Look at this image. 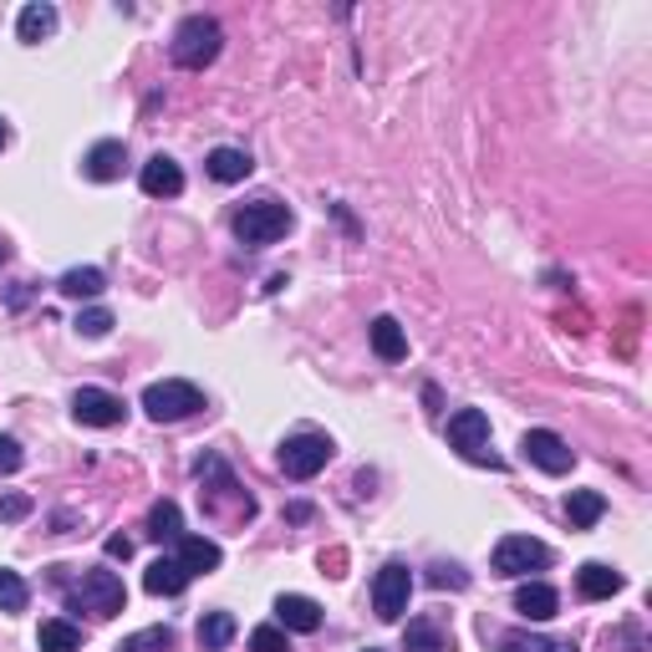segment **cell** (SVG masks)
<instances>
[{
  "label": "cell",
  "mask_w": 652,
  "mask_h": 652,
  "mask_svg": "<svg viewBox=\"0 0 652 652\" xmlns=\"http://www.w3.org/2000/svg\"><path fill=\"white\" fill-rule=\"evenodd\" d=\"M220 47H225V31H220L214 16H184L174 41H169V62H174L179 72H204V67L220 57Z\"/></svg>",
  "instance_id": "obj_1"
},
{
  "label": "cell",
  "mask_w": 652,
  "mask_h": 652,
  "mask_svg": "<svg viewBox=\"0 0 652 652\" xmlns=\"http://www.w3.org/2000/svg\"><path fill=\"white\" fill-rule=\"evenodd\" d=\"M230 225H235V240H240V245H251V251H265V245H276V240L291 230V210H286L281 200H271V194H261V200L240 204Z\"/></svg>",
  "instance_id": "obj_2"
},
{
  "label": "cell",
  "mask_w": 652,
  "mask_h": 652,
  "mask_svg": "<svg viewBox=\"0 0 652 652\" xmlns=\"http://www.w3.org/2000/svg\"><path fill=\"white\" fill-rule=\"evenodd\" d=\"M204 408V393L194 388V383H184V377H163V383H149L143 388V414L153 418V424H184V418H194Z\"/></svg>",
  "instance_id": "obj_3"
},
{
  "label": "cell",
  "mask_w": 652,
  "mask_h": 652,
  "mask_svg": "<svg viewBox=\"0 0 652 652\" xmlns=\"http://www.w3.org/2000/svg\"><path fill=\"white\" fill-rule=\"evenodd\" d=\"M67 602L82 607V612H92V617H118L128 607V587H123L118 571H82L77 587L67 591Z\"/></svg>",
  "instance_id": "obj_4"
},
{
  "label": "cell",
  "mask_w": 652,
  "mask_h": 652,
  "mask_svg": "<svg viewBox=\"0 0 652 652\" xmlns=\"http://www.w3.org/2000/svg\"><path fill=\"white\" fill-rule=\"evenodd\" d=\"M332 454L337 449H332L326 434H291V439L281 444V475L296 479V485H302V479H316L332 465Z\"/></svg>",
  "instance_id": "obj_5"
},
{
  "label": "cell",
  "mask_w": 652,
  "mask_h": 652,
  "mask_svg": "<svg viewBox=\"0 0 652 652\" xmlns=\"http://www.w3.org/2000/svg\"><path fill=\"white\" fill-rule=\"evenodd\" d=\"M449 449H459L469 465H489V469H505L500 454H489V418L479 408H459L449 418Z\"/></svg>",
  "instance_id": "obj_6"
},
{
  "label": "cell",
  "mask_w": 652,
  "mask_h": 652,
  "mask_svg": "<svg viewBox=\"0 0 652 652\" xmlns=\"http://www.w3.org/2000/svg\"><path fill=\"white\" fill-rule=\"evenodd\" d=\"M489 566H495V577H530V571H546L551 566V546L546 540H530V536H505L500 546H495V556H489Z\"/></svg>",
  "instance_id": "obj_7"
},
{
  "label": "cell",
  "mask_w": 652,
  "mask_h": 652,
  "mask_svg": "<svg viewBox=\"0 0 652 652\" xmlns=\"http://www.w3.org/2000/svg\"><path fill=\"white\" fill-rule=\"evenodd\" d=\"M408 597H414V571L403 561H388L373 581V612L383 617V622H398V617L408 612Z\"/></svg>",
  "instance_id": "obj_8"
},
{
  "label": "cell",
  "mask_w": 652,
  "mask_h": 652,
  "mask_svg": "<svg viewBox=\"0 0 652 652\" xmlns=\"http://www.w3.org/2000/svg\"><path fill=\"white\" fill-rule=\"evenodd\" d=\"M520 449H526V459L540 475H571V465H577V449L561 434H551V428H530L526 439H520Z\"/></svg>",
  "instance_id": "obj_9"
},
{
  "label": "cell",
  "mask_w": 652,
  "mask_h": 652,
  "mask_svg": "<svg viewBox=\"0 0 652 652\" xmlns=\"http://www.w3.org/2000/svg\"><path fill=\"white\" fill-rule=\"evenodd\" d=\"M194 475H200V485L210 489V515L220 510V500H235L245 515H255V500H251V495H245V489L235 485V475H230V465L220 459V454H204L200 465H194ZM204 489H200V495H204Z\"/></svg>",
  "instance_id": "obj_10"
},
{
  "label": "cell",
  "mask_w": 652,
  "mask_h": 652,
  "mask_svg": "<svg viewBox=\"0 0 652 652\" xmlns=\"http://www.w3.org/2000/svg\"><path fill=\"white\" fill-rule=\"evenodd\" d=\"M123 414H128L123 398L108 388H77V398H72V418L82 428H118Z\"/></svg>",
  "instance_id": "obj_11"
},
{
  "label": "cell",
  "mask_w": 652,
  "mask_h": 652,
  "mask_svg": "<svg viewBox=\"0 0 652 652\" xmlns=\"http://www.w3.org/2000/svg\"><path fill=\"white\" fill-rule=\"evenodd\" d=\"M139 189L149 194V200H174V194H184V169H179L169 153H153V159L143 163Z\"/></svg>",
  "instance_id": "obj_12"
},
{
  "label": "cell",
  "mask_w": 652,
  "mask_h": 652,
  "mask_svg": "<svg viewBox=\"0 0 652 652\" xmlns=\"http://www.w3.org/2000/svg\"><path fill=\"white\" fill-rule=\"evenodd\" d=\"M123 163H128V149L118 139H102L88 149V159H82V174L92 179V184H113V179H123Z\"/></svg>",
  "instance_id": "obj_13"
},
{
  "label": "cell",
  "mask_w": 652,
  "mask_h": 652,
  "mask_svg": "<svg viewBox=\"0 0 652 652\" xmlns=\"http://www.w3.org/2000/svg\"><path fill=\"white\" fill-rule=\"evenodd\" d=\"M220 561H225V551L210 536H179V566L189 577H210V571H220Z\"/></svg>",
  "instance_id": "obj_14"
},
{
  "label": "cell",
  "mask_w": 652,
  "mask_h": 652,
  "mask_svg": "<svg viewBox=\"0 0 652 652\" xmlns=\"http://www.w3.org/2000/svg\"><path fill=\"white\" fill-rule=\"evenodd\" d=\"M515 612L530 617V622H551V617L561 612V597H556V587H546V581H526V587L515 591Z\"/></svg>",
  "instance_id": "obj_15"
},
{
  "label": "cell",
  "mask_w": 652,
  "mask_h": 652,
  "mask_svg": "<svg viewBox=\"0 0 652 652\" xmlns=\"http://www.w3.org/2000/svg\"><path fill=\"white\" fill-rule=\"evenodd\" d=\"M622 587H628L622 571H612V566H602V561H587L577 571V591L587 597V602H607V597H617Z\"/></svg>",
  "instance_id": "obj_16"
},
{
  "label": "cell",
  "mask_w": 652,
  "mask_h": 652,
  "mask_svg": "<svg viewBox=\"0 0 652 652\" xmlns=\"http://www.w3.org/2000/svg\"><path fill=\"white\" fill-rule=\"evenodd\" d=\"M189 571L179 566V556H159V561L143 571V587H149V597H179V591L189 587Z\"/></svg>",
  "instance_id": "obj_17"
},
{
  "label": "cell",
  "mask_w": 652,
  "mask_h": 652,
  "mask_svg": "<svg viewBox=\"0 0 652 652\" xmlns=\"http://www.w3.org/2000/svg\"><path fill=\"white\" fill-rule=\"evenodd\" d=\"M51 31H57V6H51V0H31V6L16 16V37H21L26 47H41Z\"/></svg>",
  "instance_id": "obj_18"
},
{
  "label": "cell",
  "mask_w": 652,
  "mask_h": 652,
  "mask_svg": "<svg viewBox=\"0 0 652 652\" xmlns=\"http://www.w3.org/2000/svg\"><path fill=\"white\" fill-rule=\"evenodd\" d=\"M276 617L286 632H316L322 628V607L312 602V597H296V591H286V597H276Z\"/></svg>",
  "instance_id": "obj_19"
},
{
  "label": "cell",
  "mask_w": 652,
  "mask_h": 652,
  "mask_svg": "<svg viewBox=\"0 0 652 652\" xmlns=\"http://www.w3.org/2000/svg\"><path fill=\"white\" fill-rule=\"evenodd\" d=\"M204 169H210L214 184H245L255 169V159L245 149H214L210 159H204Z\"/></svg>",
  "instance_id": "obj_20"
},
{
  "label": "cell",
  "mask_w": 652,
  "mask_h": 652,
  "mask_svg": "<svg viewBox=\"0 0 652 652\" xmlns=\"http://www.w3.org/2000/svg\"><path fill=\"white\" fill-rule=\"evenodd\" d=\"M367 337H373V352L383 363H403V357H408V337H403V326L393 322V316H377V322L367 326Z\"/></svg>",
  "instance_id": "obj_21"
},
{
  "label": "cell",
  "mask_w": 652,
  "mask_h": 652,
  "mask_svg": "<svg viewBox=\"0 0 652 652\" xmlns=\"http://www.w3.org/2000/svg\"><path fill=\"white\" fill-rule=\"evenodd\" d=\"M57 291H62V296H72V302H92V296H102V291H108V276H102L98 265H72V271L57 281Z\"/></svg>",
  "instance_id": "obj_22"
},
{
  "label": "cell",
  "mask_w": 652,
  "mask_h": 652,
  "mask_svg": "<svg viewBox=\"0 0 652 652\" xmlns=\"http://www.w3.org/2000/svg\"><path fill=\"white\" fill-rule=\"evenodd\" d=\"M235 632H240V622L230 612H204L194 638H200V652H225L235 642Z\"/></svg>",
  "instance_id": "obj_23"
},
{
  "label": "cell",
  "mask_w": 652,
  "mask_h": 652,
  "mask_svg": "<svg viewBox=\"0 0 652 652\" xmlns=\"http://www.w3.org/2000/svg\"><path fill=\"white\" fill-rule=\"evenodd\" d=\"M37 648L41 652H82V628L67 622V617H51V622H41Z\"/></svg>",
  "instance_id": "obj_24"
},
{
  "label": "cell",
  "mask_w": 652,
  "mask_h": 652,
  "mask_svg": "<svg viewBox=\"0 0 652 652\" xmlns=\"http://www.w3.org/2000/svg\"><path fill=\"white\" fill-rule=\"evenodd\" d=\"M403 652H449V638L434 617H414L408 632H403Z\"/></svg>",
  "instance_id": "obj_25"
},
{
  "label": "cell",
  "mask_w": 652,
  "mask_h": 652,
  "mask_svg": "<svg viewBox=\"0 0 652 652\" xmlns=\"http://www.w3.org/2000/svg\"><path fill=\"white\" fill-rule=\"evenodd\" d=\"M602 515H607V500L597 495V489H571V500H566V520H571V530H591Z\"/></svg>",
  "instance_id": "obj_26"
},
{
  "label": "cell",
  "mask_w": 652,
  "mask_h": 652,
  "mask_svg": "<svg viewBox=\"0 0 652 652\" xmlns=\"http://www.w3.org/2000/svg\"><path fill=\"white\" fill-rule=\"evenodd\" d=\"M500 652H577L571 638H540V632H500Z\"/></svg>",
  "instance_id": "obj_27"
},
{
  "label": "cell",
  "mask_w": 652,
  "mask_h": 652,
  "mask_svg": "<svg viewBox=\"0 0 652 652\" xmlns=\"http://www.w3.org/2000/svg\"><path fill=\"white\" fill-rule=\"evenodd\" d=\"M149 536L159 540V546H163V540H179V536H184V510H179L174 500H159L149 510Z\"/></svg>",
  "instance_id": "obj_28"
},
{
  "label": "cell",
  "mask_w": 652,
  "mask_h": 652,
  "mask_svg": "<svg viewBox=\"0 0 652 652\" xmlns=\"http://www.w3.org/2000/svg\"><path fill=\"white\" fill-rule=\"evenodd\" d=\"M169 648H174V628H143L118 642V652H169Z\"/></svg>",
  "instance_id": "obj_29"
},
{
  "label": "cell",
  "mask_w": 652,
  "mask_h": 652,
  "mask_svg": "<svg viewBox=\"0 0 652 652\" xmlns=\"http://www.w3.org/2000/svg\"><path fill=\"white\" fill-rule=\"evenodd\" d=\"M26 602H31V587L21 581V571L0 566V612H26Z\"/></svg>",
  "instance_id": "obj_30"
},
{
  "label": "cell",
  "mask_w": 652,
  "mask_h": 652,
  "mask_svg": "<svg viewBox=\"0 0 652 652\" xmlns=\"http://www.w3.org/2000/svg\"><path fill=\"white\" fill-rule=\"evenodd\" d=\"M72 326L88 342H98V337H108V332H113V312H108V306H88V312H77Z\"/></svg>",
  "instance_id": "obj_31"
},
{
  "label": "cell",
  "mask_w": 652,
  "mask_h": 652,
  "mask_svg": "<svg viewBox=\"0 0 652 652\" xmlns=\"http://www.w3.org/2000/svg\"><path fill=\"white\" fill-rule=\"evenodd\" d=\"M251 652H291L286 628H255L251 632Z\"/></svg>",
  "instance_id": "obj_32"
},
{
  "label": "cell",
  "mask_w": 652,
  "mask_h": 652,
  "mask_svg": "<svg viewBox=\"0 0 652 652\" xmlns=\"http://www.w3.org/2000/svg\"><path fill=\"white\" fill-rule=\"evenodd\" d=\"M428 587H454V591H459V587H469V577H465V571H459V566H428Z\"/></svg>",
  "instance_id": "obj_33"
},
{
  "label": "cell",
  "mask_w": 652,
  "mask_h": 652,
  "mask_svg": "<svg viewBox=\"0 0 652 652\" xmlns=\"http://www.w3.org/2000/svg\"><path fill=\"white\" fill-rule=\"evenodd\" d=\"M31 510H37V505H31V495H0V520H6V526L26 520Z\"/></svg>",
  "instance_id": "obj_34"
},
{
  "label": "cell",
  "mask_w": 652,
  "mask_h": 652,
  "mask_svg": "<svg viewBox=\"0 0 652 652\" xmlns=\"http://www.w3.org/2000/svg\"><path fill=\"white\" fill-rule=\"evenodd\" d=\"M26 465V454H21V444L16 439H6V434H0V475H16V469Z\"/></svg>",
  "instance_id": "obj_35"
},
{
  "label": "cell",
  "mask_w": 652,
  "mask_h": 652,
  "mask_svg": "<svg viewBox=\"0 0 652 652\" xmlns=\"http://www.w3.org/2000/svg\"><path fill=\"white\" fill-rule=\"evenodd\" d=\"M102 551H108V561H128V556H133V536H108Z\"/></svg>",
  "instance_id": "obj_36"
},
{
  "label": "cell",
  "mask_w": 652,
  "mask_h": 652,
  "mask_svg": "<svg viewBox=\"0 0 652 652\" xmlns=\"http://www.w3.org/2000/svg\"><path fill=\"white\" fill-rule=\"evenodd\" d=\"M6 261H11V245H6V240H0V265H6Z\"/></svg>",
  "instance_id": "obj_37"
},
{
  "label": "cell",
  "mask_w": 652,
  "mask_h": 652,
  "mask_svg": "<svg viewBox=\"0 0 652 652\" xmlns=\"http://www.w3.org/2000/svg\"><path fill=\"white\" fill-rule=\"evenodd\" d=\"M6 139H11V128H6V123H0V149H6Z\"/></svg>",
  "instance_id": "obj_38"
},
{
  "label": "cell",
  "mask_w": 652,
  "mask_h": 652,
  "mask_svg": "<svg viewBox=\"0 0 652 652\" xmlns=\"http://www.w3.org/2000/svg\"><path fill=\"white\" fill-rule=\"evenodd\" d=\"M367 652H383V648H367Z\"/></svg>",
  "instance_id": "obj_39"
}]
</instances>
